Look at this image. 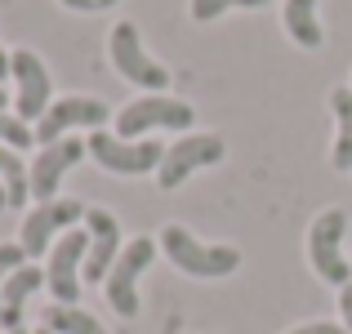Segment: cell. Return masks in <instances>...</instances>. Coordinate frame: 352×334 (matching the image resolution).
<instances>
[{
  "label": "cell",
  "mask_w": 352,
  "mask_h": 334,
  "mask_svg": "<svg viewBox=\"0 0 352 334\" xmlns=\"http://www.w3.org/2000/svg\"><path fill=\"white\" fill-rule=\"evenodd\" d=\"M156 245L165 249V258H170L179 272L197 276V281H219V276H232L241 267L236 245H206V241H197L188 227H179V223H165Z\"/></svg>",
  "instance_id": "cell-1"
},
{
  "label": "cell",
  "mask_w": 352,
  "mask_h": 334,
  "mask_svg": "<svg viewBox=\"0 0 352 334\" xmlns=\"http://www.w3.org/2000/svg\"><path fill=\"white\" fill-rule=\"evenodd\" d=\"M85 147L94 156V165H103L107 174H120V179L156 174L165 161V147L156 138H120V134H107V129H89Z\"/></svg>",
  "instance_id": "cell-2"
},
{
  "label": "cell",
  "mask_w": 352,
  "mask_h": 334,
  "mask_svg": "<svg viewBox=\"0 0 352 334\" xmlns=\"http://www.w3.org/2000/svg\"><path fill=\"white\" fill-rule=\"evenodd\" d=\"M107 58L120 71V80L138 85L143 94H165L170 89V71L143 49V32L134 23H116L112 36H107Z\"/></svg>",
  "instance_id": "cell-3"
},
{
  "label": "cell",
  "mask_w": 352,
  "mask_h": 334,
  "mask_svg": "<svg viewBox=\"0 0 352 334\" xmlns=\"http://www.w3.org/2000/svg\"><path fill=\"white\" fill-rule=\"evenodd\" d=\"M344 232H348V214L344 210H321L308 227V263L326 285H344L352 281V258H344Z\"/></svg>",
  "instance_id": "cell-4"
},
{
  "label": "cell",
  "mask_w": 352,
  "mask_h": 334,
  "mask_svg": "<svg viewBox=\"0 0 352 334\" xmlns=\"http://www.w3.org/2000/svg\"><path fill=\"white\" fill-rule=\"evenodd\" d=\"M152 258H156V241L152 236H134L125 249H120V258H116V267L107 272V281H103V290H107V303L116 308V317H125V321H134L138 312H143V294H138V276L152 267Z\"/></svg>",
  "instance_id": "cell-5"
},
{
  "label": "cell",
  "mask_w": 352,
  "mask_h": 334,
  "mask_svg": "<svg viewBox=\"0 0 352 334\" xmlns=\"http://www.w3.org/2000/svg\"><path fill=\"white\" fill-rule=\"evenodd\" d=\"M197 111L183 98H170V94H143L134 103H125L116 111V134L120 138H147L152 129H192Z\"/></svg>",
  "instance_id": "cell-6"
},
{
  "label": "cell",
  "mask_w": 352,
  "mask_h": 334,
  "mask_svg": "<svg viewBox=\"0 0 352 334\" xmlns=\"http://www.w3.org/2000/svg\"><path fill=\"white\" fill-rule=\"evenodd\" d=\"M76 223H85V205L72 197H58V201H45V205L27 210L23 227H18V245L27 249V258H50L54 241L63 232H72Z\"/></svg>",
  "instance_id": "cell-7"
},
{
  "label": "cell",
  "mask_w": 352,
  "mask_h": 334,
  "mask_svg": "<svg viewBox=\"0 0 352 334\" xmlns=\"http://www.w3.org/2000/svg\"><path fill=\"white\" fill-rule=\"evenodd\" d=\"M85 254H89V232L72 227L54 241L50 258H45V285H50L54 303H72L80 299V281H85Z\"/></svg>",
  "instance_id": "cell-8"
},
{
  "label": "cell",
  "mask_w": 352,
  "mask_h": 334,
  "mask_svg": "<svg viewBox=\"0 0 352 334\" xmlns=\"http://www.w3.org/2000/svg\"><path fill=\"white\" fill-rule=\"evenodd\" d=\"M223 152L228 147H223L219 134H183L174 147H165V161H161V170H156V183H161L165 192H174V188H183L197 170L219 165Z\"/></svg>",
  "instance_id": "cell-9"
},
{
  "label": "cell",
  "mask_w": 352,
  "mask_h": 334,
  "mask_svg": "<svg viewBox=\"0 0 352 334\" xmlns=\"http://www.w3.org/2000/svg\"><path fill=\"white\" fill-rule=\"evenodd\" d=\"M107 125V103L89 94H67V98H54L50 111L36 120V143L50 147L58 138H72V129H103Z\"/></svg>",
  "instance_id": "cell-10"
},
{
  "label": "cell",
  "mask_w": 352,
  "mask_h": 334,
  "mask_svg": "<svg viewBox=\"0 0 352 334\" xmlns=\"http://www.w3.org/2000/svg\"><path fill=\"white\" fill-rule=\"evenodd\" d=\"M89 156V147H85V138H58V143H50V147H41L36 152V161H32V201L36 205H45V201H58V188H63V179L72 174V165H80Z\"/></svg>",
  "instance_id": "cell-11"
},
{
  "label": "cell",
  "mask_w": 352,
  "mask_h": 334,
  "mask_svg": "<svg viewBox=\"0 0 352 334\" xmlns=\"http://www.w3.org/2000/svg\"><path fill=\"white\" fill-rule=\"evenodd\" d=\"M9 76L18 80V94H14V107H18V120H41L54 103V80H50V67L36 58L32 49H14L9 54Z\"/></svg>",
  "instance_id": "cell-12"
},
{
  "label": "cell",
  "mask_w": 352,
  "mask_h": 334,
  "mask_svg": "<svg viewBox=\"0 0 352 334\" xmlns=\"http://www.w3.org/2000/svg\"><path fill=\"white\" fill-rule=\"evenodd\" d=\"M85 232H89V254H85V281L89 285H103L107 272L116 267L120 258V223L107 210H85Z\"/></svg>",
  "instance_id": "cell-13"
},
{
  "label": "cell",
  "mask_w": 352,
  "mask_h": 334,
  "mask_svg": "<svg viewBox=\"0 0 352 334\" xmlns=\"http://www.w3.org/2000/svg\"><path fill=\"white\" fill-rule=\"evenodd\" d=\"M45 285V267L36 263H23L14 276L5 281V290H0V330H23V312H27V299H32L36 290Z\"/></svg>",
  "instance_id": "cell-14"
},
{
  "label": "cell",
  "mask_w": 352,
  "mask_h": 334,
  "mask_svg": "<svg viewBox=\"0 0 352 334\" xmlns=\"http://www.w3.org/2000/svg\"><path fill=\"white\" fill-rule=\"evenodd\" d=\"M281 23L290 32V41L299 49H321L326 45V32H321V0H285Z\"/></svg>",
  "instance_id": "cell-15"
},
{
  "label": "cell",
  "mask_w": 352,
  "mask_h": 334,
  "mask_svg": "<svg viewBox=\"0 0 352 334\" xmlns=\"http://www.w3.org/2000/svg\"><path fill=\"white\" fill-rule=\"evenodd\" d=\"M330 111H335V125H339L335 147H330V165L348 174L352 170V89L348 85H339L330 94Z\"/></svg>",
  "instance_id": "cell-16"
},
{
  "label": "cell",
  "mask_w": 352,
  "mask_h": 334,
  "mask_svg": "<svg viewBox=\"0 0 352 334\" xmlns=\"http://www.w3.org/2000/svg\"><path fill=\"white\" fill-rule=\"evenodd\" d=\"M41 326L54 330V334H107L103 321L89 317L85 308H72V303H50L41 312Z\"/></svg>",
  "instance_id": "cell-17"
},
{
  "label": "cell",
  "mask_w": 352,
  "mask_h": 334,
  "mask_svg": "<svg viewBox=\"0 0 352 334\" xmlns=\"http://www.w3.org/2000/svg\"><path fill=\"white\" fill-rule=\"evenodd\" d=\"M0 183L9 192V210H23L32 201V165H23L14 147H0Z\"/></svg>",
  "instance_id": "cell-18"
},
{
  "label": "cell",
  "mask_w": 352,
  "mask_h": 334,
  "mask_svg": "<svg viewBox=\"0 0 352 334\" xmlns=\"http://www.w3.org/2000/svg\"><path fill=\"white\" fill-rule=\"evenodd\" d=\"M263 5H272V0H192V18L197 23H214L228 9H263Z\"/></svg>",
  "instance_id": "cell-19"
},
{
  "label": "cell",
  "mask_w": 352,
  "mask_h": 334,
  "mask_svg": "<svg viewBox=\"0 0 352 334\" xmlns=\"http://www.w3.org/2000/svg\"><path fill=\"white\" fill-rule=\"evenodd\" d=\"M32 143H36V129L27 125V120H18V116H9V111H0V147L27 152Z\"/></svg>",
  "instance_id": "cell-20"
},
{
  "label": "cell",
  "mask_w": 352,
  "mask_h": 334,
  "mask_svg": "<svg viewBox=\"0 0 352 334\" xmlns=\"http://www.w3.org/2000/svg\"><path fill=\"white\" fill-rule=\"evenodd\" d=\"M23 263H32V258H27V249L18 245V241H5V245H0V290H5V281H9V276H14Z\"/></svg>",
  "instance_id": "cell-21"
},
{
  "label": "cell",
  "mask_w": 352,
  "mask_h": 334,
  "mask_svg": "<svg viewBox=\"0 0 352 334\" xmlns=\"http://www.w3.org/2000/svg\"><path fill=\"white\" fill-rule=\"evenodd\" d=\"M285 334H348L344 330V321H308V326H294V330H285Z\"/></svg>",
  "instance_id": "cell-22"
},
{
  "label": "cell",
  "mask_w": 352,
  "mask_h": 334,
  "mask_svg": "<svg viewBox=\"0 0 352 334\" xmlns=\"http://www.w3.org/2000/svg\"><path fill=\"white\" fill-rule=\"evenodd\" d=\"M58 5L76 9V14H103V9H112V5H120V0H58Z\"/></svg>",
  "instance_id": "cell-23"
},
{
  "label": "cell",
  "mask_w": 352,
  "mask_h": 334,
  "mask_svg": "<svg viewBox=\"0 0 352 334\" xmlns=\"http://www.w3.org/2000/svg\"><path fill=\"white\" fill-rule=\"evenodd\" d=\"M339 317H344V330L352 334V281L339 290Z\"/></svg>",
  "instance_id": "cell-24"
},
{
  "label": "cell",
  "mask_w": 352,
  "mask_h": 334,
  "mask_svg": "<svg viewBox=\"0 0 352 334\" xmlns=\"http://www.w3.org/2000/svg\"><path fill=\"white\" fill-rule=\"evenodd\" d=\"M5 80H9V54L0 49V85H5Z\"/></svg>",
  "instance_id": "cell-25"
},
{
  "label": "cell",
  "mask_w": 352,
  "mask_h": 334,
  "mask_svg": "<svg viewBox=\"0 0 352 334\" xmlns=\"http://www.w3.org/2000/svg\"><path fill=\"white\" fill-rule=\"evenodd\" d=\"M0 210H9V192H5V183H0Z\"/></svg>",
  "instance_id": "cell-26"
},
{
  "label": "cell",
  "mask_w": 352,
  "mask_h": 334,
  "mask_svg": "<svg viewBox=\"0 0 352 334\" xmlns=\"http://www.w3.org/2000/svg\"><path fill=\"white\" fill-rule=\"evenodd\" d=\"M5 103H9V94H5V89H0V111H5Z\"/></svg>",
  "instance_id": "cell-27"
},
{
  "label": "cell",
  "mask_w": 352,
  "mask_h": 334,
  "mask_svg": "<svg viewBox=\"0 0 352 334\" xmlns=\"http://www.w3.org/2000/svg\"><path fill=\"white\" fill-rule=\"evenodd\" d=\"M9 334H32V330H9Z\"/></svg>",
  "instance_id": "cell-28"
},
{
  "label": "cell",
  "mask_w": 352,
  "mask_h": 334,
  "mask_svg": "<svg viewBox=\"0 0 352 334\" xmlns=\"http://www.w3.org/2000/svg\"><path fill=\"white\" fill-rule=\"evenodd\" d=\"M36 334H54V330H45V326H41V330H36Z\"/></svg>",
  "instance_id": "cell-29"
}]
</instances>
